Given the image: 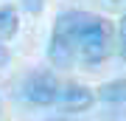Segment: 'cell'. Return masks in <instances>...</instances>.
<instances>
[{"mask_svg": "<svg viewBox=\"0 0 126 121\" xmlns=\"http://www.w3.org/2000/svg\"><path fill=\"white\" fill-rule=\"evenodd\" d=\"M76 42H79V56L87 65L104 62V59L112 54V25H109V20L81 11Z\"/></svg>", "mask_w": 126, "mask_h": 121, "instance_id": "6da1fadb", "label": "cell"}, {"mask_svg": "<svg viewBox=\"0 0 126 121\" xmlns=\"http://www.w3.org/2000/svg\"><path fill=\"white\" fill-rule=\"evenodd\" d=\"M79 20H81V11H64L56 20L50 42H48V59L53 68H73V62H76V56H79V42H76Z\"/></svg>", "mask_w": 126, "mask_h": 121, "instance_id": "7a4b0ae2", "label": "cell"}, {"mask_svg": "<svg viewBox=\"0 0 126 121\" xmlns=\"http://www.w3.org/2000/svg\"><path fill=\"white\" fill-rule=\"evenodd\" d=\"M62 85H59L56 73L50 71H36L28 73L23 82V99L28 104H36V107H48V104H56L62 99Z\"/></svg>", "mask_w": 126, "mask_h": 121, "instance_id": "3957f363", "label": "cell"}, {"mask_svg": "<svg viewBox=\"0 0 126 121\" xmlns=\"http://www.w3.org/2000/svg\"><path fill=\"white\" fill-rule=\"evenodd\" d=\"M59 101H62V107L70 110V113H84V110L93 107L95 93H93L90 87H84V85H64Z\"/></svg>", "mask_w": 126, "mask_h": 121, "instance_id": "277c9868", "label": "cell"}, {"mask_svg": "<svg viewBox=\"0 0 126 121\" xmlns=\"http://www.w3.org/2000/svg\"><path fill=\"white\" fill-rule=\"evenodd\" d=\"M98 96L109 104H126V79H115V82H107Z\"/></svg>", "mask_w": 126, "mask_h": 121, "instance_id": "5b68a950", "label": "cell"}, {"mask_svg": "<svg viewBox=\"0 0 126 121\" xmlns=\"http://www.w3.org/2000/svg\"><path fill=\"white\" fill-rule=\"evenodd\" d=\"M20 28V17H17V9L14 6H3L0 9V37L3 40H11Z\"/></svg>", "mask_w": 126, "mask_h": 121, "instance_id": "8992f818", "label": "cell"}, {"mask_svg": "<svg viewBox=\"0 0 126 121\" xmlns=\"http://www.w3.org/2000/svg\"><path fill=\"white\" fill-rule=\"evenodd\" d=\"M118 54L126 59V14L121 17V25H118Z\"/></svg>", "mask_w": 126, "mask_h": 121, "instance_id": "52a82bcc", "label": "cell"}, {"mask_svg": "<svg viewBox=\"0 0 126 121\" xmlns=\"http://www.w3.org/2000/svg\"><path fill=\"white\" fill-rule=\"evenodd\" d=\"M25 9L31 11V14L34 11H42V0H25Z\"/></svg>", "mask_w": 126, "mask_h": 121, "instance_id": "ba28073f", "label": "cell"}, {"mask_svg": "<svg viewBox=\"0 0 126 121\" xmlns=\"http://www.w3.org/2000/svg\"><path fill=\"white\" fill-rule=\"evenodd\" d=\"M50 121H67V118H50Z\"/></svg>", "mask_w": 126, "mask_h": 121, "instance_id": "9c48e42d", "label": "cell"}]
</instances>
